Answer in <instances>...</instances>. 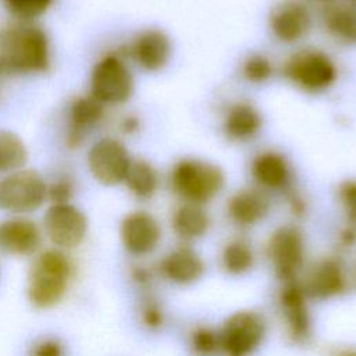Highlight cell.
Instances as JSON below:
<instances>
[{"mask_svg":"<svg viewBox=\"0 0 356 356\" xmlns=\"http://www.w3.org/2000/svg\"><path fill=\"white\" fill-rule=\"evenodd\" d=\"M0 61L4 75L46 72L50 68V43L33 22L18 21L0 31Z\"/></svg>","mask_w":356,"mask_h":356,"instance_id":"obj_1","label":"cell"},{"mask_svg":"<svg viewBox=\"0 0 356 356\" xmlns=\"http://www.w3.org/2000/svg\"><path fill=\"white\" fill-rule=\"evenodd\" d=\"M72 273L70 259L60 249H49L33 261L28 277V299L38 309H49L64 296Z\"/></svg>","mask_w":356,"mask_h":356,"instance_id":"obj_2","label":"cell"},{"mask_svg":"<svg viewBox=\"0 0 356 356\" xmlns=\"http://www.w3.org/2000/svg\"><path fill=\"white\" fill-rule=\"evenodd\" d=\"M170 186L185 203L202 206L221 192L224 174L213 163L199 159H182L171 168Z\"/></svg>","mask_w":356,"mask_h":356,"instance_id":"obj_3","label":"cell"},{"mask_svg":"<svg viewBox=\"0 0 356 356\" xmlns=\"http://www.w3.org/2000/svg\"><path fill=\"white\" fill-rule=\"evenodd\" d=\"M47 200V184L43 177L28 168L6 174L0 179V209L22 216L36 211Z\"/></svg>","mask_w":356,"mask_h":356,"instance_id":"obj_4","label":"cell"},{"mask_svg":"<svg viewBox=\"0 0 356 356\" xmlns=\"http://www.w3.org/2000/svg\"><path fill=\"white\" fill-rule=\"evenodd\" d=\"M134 93V75L125 60L115 53L103 56L90 74V96L104 106L122 104Z\"/></svg>","mask_w":356,"mask_h":356,"instance_id":"obj_5","label":"cell"},{"mask_svg":"<svg viewBox=\"0 0 356 356\" xmlns=\"http://www.w3.org/2000/svg\"><path fill=\"white\" fill-rule=\"evenodd\" d=\"M284 75L302 90L317 93L332 86L337 67L327 53L318 49H302L286 60Z\"/></svg>","mask_w":356,"mask_h":356,"instance_id":"obj_6","label":"cell"},{"mask_svg":"<svg viewBox=\"0 0 356 356\" xmlns=\"http://www.w3.org/2000/svg\"><path fill=\"white\" fill-rule=\"evenodd\" d=\"M218 334L221 349L227 356H249L263 342L266 323L253 310H239L224 321Z\"/></svg>","mask_w":356,"mask_h":356,"instance_id":"obj_7","label":"cell"},{"mask_svg":"<svg viewBox=\"0 0 356 356\" xmlns=\"http://www.w3.org/2000/svg\"><path fill=\"white\" fill-rule=\"evenodd\" d=\"M131 161L125 145L115 138H102L96 140L86 156L90 175L104 186L122 184Z\"/></svg>","mask_w":356,"mask_h":356,"instance_id":"obj_8","label":"cell"},{"mask_svg":"<svg viewBox=\"0 0 356 356\" xmlns=\"http://www.w3.org/2000/svg\"><path fill=\"white\" fill-rule=\"evenodd\" d=\"M43 229L56 248L72 249L85 239L88 218L72 203L50 204L43 216Z\"/></svg>","mask_w":356,"mask_h":356,"instance_id":"obj_9","label":"cell"},{"mask_svg":"<svg viewBox=\"0 0 356 356\" xmlns=\"http://www.w3.org/2000/svg\"><path fill=\"white\" fill-rule=\"evenodd\" d=\"M267 256L280 280H295L305 260V239L293 225L277 228L267 242Z\"/></svg>","mask_w":356,"mask_h":356,"instance_id":"obj_10","label":"cell"},{"mask_svg":"<svg viewBox=\"0 0 356 356\" xmlns=\"http://www.w3.org/2000/svg\"><path fill=\"white\" fill-rule=\"evenodd\" d=\"M278 303L289 338L296 343L306 342L312 334V318L307 295L302 284L296 280L285 281L280 291Z\"/></svg>","mask_w":356,"mask_h":356,"instance_id":"obj_11","label":"cell"},{"mask_svg":"<svg viewBox=\"0 0 356 356\" xmlns=\"http://www.w3.org/2000/svg\"><path fill=\"white\" fill-rule=\"evenodd\" d=\"M120 238L131 254L145 256L157 248L161 238V228L150 213L136 210L122 218Z\"/></svg>","mask_w":356,"mask_h":356,"instance_id":"obj_12","label":"cell"},{"mask_svg":"<svg viewBox=\"0 0 356 356\" xmlns=\"http://www.w3.org/2000/svg\"><path fill=\"white\" fill-rule=\"evenodd\" d=\"M302 286L307 298L324 300L338 296L348 286L345 267L337 257L321 259L310 268Z\"/></svg>","mask_w":356,"mask_h":356,"instance_id":"obj_13","label":"cell"},{"mask_svg":"<svg viewBox=\"0 0 356 356\" xmlns=\"http://www.w3.org/2000/svg\"><path fill=\"white\" fill-rule=\"evenodd\" d=\"M270 29L282 43H295L309 31L312 17L309 8L298 0H282L270 14Z\"/></svg>","mask_w":356,"mask_h":356,"instance_id":"obj_14","label":"cell"},{"mask_svg":"<svg viewBox=\"0 0 356 356\" xmlns=\"http://www.w3.org/2000/svg\"><path fill=\"white\" fill-rule=\"evenodd\" d=\"M128 54L142 70L149 72L160 71L171 56L170 38L160 29H145L128 46Z\"/></svg>","mask_w":356,"mask_h":356,"instance_id":"obj_15","label":"cell"},{"mask_svg":"<svg viewBox=\"0 0 356 356\" xmlns=\"http://www.w3.org/2000/svg\"><path fill=\"white\" fill-rule=\"evenodd\" d=\"M104 115V104L93 96L76 97L68 111V124L65 132V145L70 149L79 147L88 135L99 125Z\"/></svg>","mask_w":356,"mask_h":356,"instance_id":"obj_16","label":"cell"},{"mask_svg":"<svg viewBox=\"0 0 356 356\" xmlns=\"http://www.w3.org/2000/svg\"><path fill=\"white\" fill-rule=\"evenodd\" d=\"M42 232L35 221L15 216L0 222V249L13 256H28L36 252Z\"/></svg>","mask_w":356,"mask_h":356,"instance_id":"obj_17","label":"cell"},{"mask_svg":"<svg viewBox=\"0 0 356 356\" xmlns=\"http://www.w3.org/2000/svg\"><path fill=\"white\" fill-rule=\"evenodd\" d=\"M270 210L268 196L259 188H243L235 192L228 203L229 218L239 227H250L263 220Z\"/></svg>","mask_w":356,"mask_h":356,"instance_id":"obj_18","label":"cell"},{"mask_svg":"<svg viewBox=\"0 0 356 356\" xmlns=\"http://www.w3.org/2000/svg\"><path fill=\"white\" fill-rule=\"evenodd\" d=\"M159 268L163 277L168 281L185 285L192 284L202 277L204 263L193 249L179 246L160 260Z\"/></svg>","mask_w":356,"mask_h":356,"instance_id":"obj_19","label":"cell"},{"mask_svg":"<svg viewBox=\"0 0 356 356\" xmlns=\"http://www.w3.org/2000/svg\"><path fill=\"white\" fill-rule=\"evenodd\" d=\"M252 177L263 189H285L291 179V168L286 159L275 150H264L252 161Z\"/></svg>","mask_w":356,"mask_h":356,"instance_id":"obj_20","label":"cell"},{"mask_svg":"<svg viewBox=\"0 0 356 356\" xmlns=\"http://www.w3.org/2000/svg\"><path fill=\"white\" fill-rule=\"evenodd\" d=\"M263 118L259 110L250 103L239 102L232 104L222 122L224 134L235 142H246L257 135L261 129Z\"/></svg>","mask_w":356,"mask_h":356,"instance_id":"obj_21","label":"cell"},{"mask_svg":"<svg viewBox=\"0 0 356 356\" xmlns=\"http://www.w3.org/2000/svg\"><path fill=\"white\" fill-rule=\"evenodd\" d=\"M323 25L328 35L343 44H356V7L331 3L323 10Z\"/></svg>","mask_w":356,"mask_h":356,"instance_id":"obj_22","label":"cell"},{"mask_svg":"<svg viewBox=\"0 0 356 356\" xmlns=\"http://www.w3.org/2000/svg\"><path fill=\"white\" fill-rule=\"evenodd\" d=\"M171 225L174 232L185 241H192L203 236L210 225V217L200 204L184 203L175 209Z\"/></svg>","mask_w":356,"mask_h":356,"instance_id":"obj_23","label":"cell"},{"mask_svg":"<svg viewBox=\"0 0 356 356\" xmlns=\"http://www.w3.org/2000/svg\"><path fill=\"white\" fill-rule=\"evenodd\" d=\"M124 184L138 199L152 197L159 186L157 170L146 160H132L125 175Z\"/></svg>","mask_w":356,"mask_h":356,"instance_id":"obj_24","label":"cell"},{"mask_svg":"<svg viewBox=\"0 0 356 356\" xmlns=\"http://www.w3.org/2000/svg\"><path fill=\"white\" fill-rule=\"evenodd\" d=\"M26 160L28 147L22 138L13 131L0 129V172L21 170Z\"/></svg>","mask_w":356,"mask_h":356,"instance_id":"obj_25","label":"cell"},{"mask_svg":"<svg viewBox=\"0 0 356 356\" xmlns=\"http://www.w3.org/2000/svg\"><path fill=\"white\" fill-rule=\"evenodd\" d=\"M221 260L225 271L234 275H241L252 268L254 254L248 242L242 239H234L224 246Z\"/></svg>","mask_w":356,"mask_h":356,"instance_id":"obj_26","label":"cell"},{"mask_svg":"<svg viewBox=\"0 0 356 356\" xmlns=\"http://www.w3.org/2000/svg\"><path fill=\"white\" fill-rule=\"evenodd\" d=\"M3 3L18 21L32 22L46 14L53 0H3Z\"/></svg>","mask_w":356,"mask_h":356,"instance_id":"obj_27","label":"cell"},{"mask_svg":"<svg viewBox=\"0 0 356 356\" xmlns=\"http://www.w3.org/2000/svg\"><path fill=\"white\" fill-rule=\"evenodd\" d=\"M191 349L196 356H213L220 345V334L210 327H197L191 332Z\"/></svg>","mask_w":356,"mask_h":356,"instance_id":"obj_28","label":"cell"},{"mask_svg":"<svg viewBox=\"0 0 356 356\" xmlns=\"http://www.w3.org/2000/svg\"><path fill=\"white\" fill-rule=\"evenodd\" d=\"M273 71H274V67L271 61L263 54L249 56L242 65L243 76L253 83L266 82L273 75Z\"/></svg>","mask_w":356,"mask_h":356,"instance_id":"obj_29","label":"cell"},{"mask_svg":"<svg viewBox=\"0 0 356 356\" xmlns=\"http://www.w3.org/2000/svg\"><path fill=\"white\" fill-rule=\"evenodd\" d=\"M338 199L349 224L356 227V179H349L339 185Z\"/></svg>","mask_w":356,"mask_h":356,"instance_id":"obj_30","label":"cell"},{"mask_svg":"<svg viewBox=\"0 0 356 356\" xmlns=\"http://www.w3.org/2000/svg\"><path fill=\"white\" fill-rule=\"evenodd\" d=\"M74 195V182L68 175L58 177L51 184H47V199L51 204L70 203Z\"/></svg>","mask_w":356,"mask_h":356,"instance_id":"obj_31","label":"cell"},{"mask_svg":"<svg viewBox=\"0 0 356 356\" xmlns=\"http://www.w3.org/2000/svg\"><path fill=\"white\" fill-rule=\"evenodd\" d=\"M140 317H142V323L150 330H157L164 323V313L161 307L153 300H147L142 306Z\"/></svg>","mask_w":356,"mask_h":356,"instance_id":"obj_32","label":"cell"},{"mask_svg":"<svg viewBox=\"0 0 356 356\" xmlns=\"http://www.w3.org/2000/svg\"><path fill=\"white\" fill-rule=\"evenodd\" d=\"M31 356H63V346L56 339H42L32 346Z\"/></svg>","mask_w":356,"mask_h":356,"instance_id":"obj_33","label":"cell"},{"mask_svg":"<svg viewBox=\"0 0 356 356\" xmlns=\"http://www.w3.org/2000/svg\"><path fill=\"white\" fill-rule=\"evenodd\" d=\"M288 203H289V207H291L292 213L296 214V216H302L306 210V204H305L303 197L299 193L293 192V191L288 192Z\"/></svg>","mask_w":356,"mask_h":356,"instance_id":"obj_34","label":"cell"},{"mask_svg":"<svg viewBox=\"0 0 356 356\" xmlns=\"http://www.w3.org/2000/svg\"><path fill=\"white\" fill-rule=\"evenodd\" d=\"M339 241L342 243V246H353L356 243V227L355 225H348L346 228H343L341 231V235H339Z\"/></svg>","mask_w":356,"mask_h":356,"instance_id":"obj_35","label":"cell"},{"mask_svg":"<svg viewBox=\"0 0 356 356\" xmlns=\"http://www.w3.org/2000/svg\"><path fill=\"white\" fill-rule=\"evenodd\" d=\"M121 129H122L124 132H127V134H134V132H136V131L139 129V121H138V118L134 117V115L125 117V118L122 120V122H121Z\"/></svg>","mask_w":356,"mask_h":356,"instance_id":"obj_36","label":"cell"},{"mask_svg":"<svg viewBox=\"0 0 356 356\" xmlns=\"http://www.w3.org/2000/svg\"><path fill=\"white\" fill-rule=\"evenodd\" d=\"M132 277H134V280H135L138 284H140V285H146V284L150 281V274H149V271H147L146 268L140 267V266H138V267H135V268L132 270Z\"/></svg>","mask_w":356,"mask_h":356,"instance_id":"obj_37","label":"cell"},{"mask_svg":"<svg viewBox=\"0 0 356 356\" xmlns=\"http://www.w3.org/2000/svg\"><path fill=\"white\" fill-rule=\"evenodd\" d=\"M338 356H356V350H345V352L339 353Z\"/></svg>","mask_w":356,"mask_h":356,"instance_id":"obj_38","label":"cell"},{"mask_svg":"<svg viewBox=\"0 0 356 356\" xmlns=\"http://www.w3.org/2000/svg\"><path fill=\"white\" fill-rule=\"evenodd\" d=\"M3 76H6V75H4V71H3V67H1V61H0V79H1Z\"/></svg>","mask_w":356,"mask_h":356,"instance_id":"obj_39","label":"cell"},{"mask_svg":"<svg viewBox=\"0 0 356 356\" xmlns=\"http://www.w3.org/2000/svg\"><path fill=\"white\" fill-rule=\"evenodd\" d=\"M349 4H352V6H355L356 7V0H346Z\"/></svg>","mask_w":356,"mask_h":356,"instance_id":"obj_40","label":"cell"},{"mask_svg":"<svg viewBox=\"0 0 356 356\" xmlns=\"http://www.w3.org/2000/svg\"><path fill=\"white\" fill-rule=\"evenodd\" d=\"M355 275H356V271H355Z\"/></svg>","mask_w":356,"mask_h":356,"instance_id":"obj_41","label":"cell"}]
</instances>
